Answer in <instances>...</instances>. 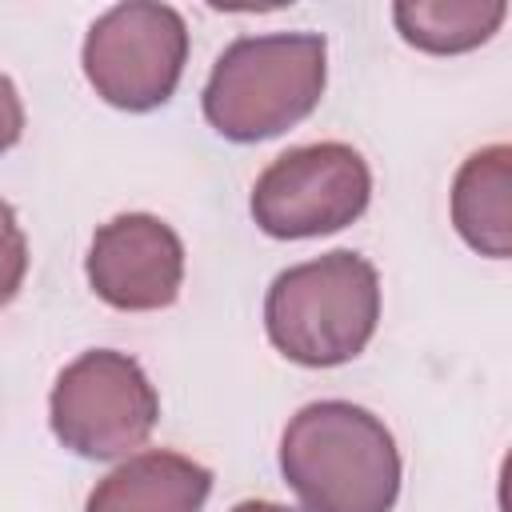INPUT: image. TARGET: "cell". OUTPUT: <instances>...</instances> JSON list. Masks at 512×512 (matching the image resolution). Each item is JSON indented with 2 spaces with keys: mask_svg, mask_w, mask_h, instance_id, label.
<instances>
[{
  "mask_svg": "<svg viewBox=\"0 0 512 512\" xmlns=\"http://www.w3.org/2000/svg\"><path fill=\"white\" fill-rule=\"evenodd\" d=\"M280 472L304 512H392L404 468L380 416L352 400H312L280 436Z\"/></svg>",
  "mask_w": 512,
  "mask_h": 512,
  "instance_id": "6da1fadb",
  "label": "cell"
},
{
  "mask_svg": "<svg viewBox=\"0 0 512 512\" xmlns=\"http://www.w3.org/2000/svg\"><path fill=\"white\" fill-rule=\"evenodd\" d=\"M328 44L320 32H264L232 40L204 84V120L236 144L272 140L320 104Z\"/></svg>",
  "mask_w": 512,
  "mask_h": 512,
  "instance_id": "7a4b0ae2",
  "label": "cell"
},
{
  "mask_svg": "<svg viewBox=\"0 0 512 512\" xmlns=\"http://www.w3.org/2000/svg\"><path fill=\"white\" fill-rule=\"evenodd\" d=\"M380 320L376 264L352 248L284 268L264 296V332L280 356L304 368L356 360Z\"/></svg>",
  "mask_w": 512,
  "mask_h": 512,
  "instance_id": "3957f363",
  "label": "cell"
},
{
  "mask_svg": "<svg viewBox=\"0 0 512 512\" xmlns=\"http://www.w3.org/2000/svg\"><path fill=\"white\" fill-rule=\"evenodd\" d=\"M160 420V396L128 352L92 348L60 368L48 396L52 436L84 460L132 456Z\"/></svg>",
  "mask_w": 512,
  "mask_h": 512,
  "instance_id": "277c9868",
  "label": "cell"
},
{
  "mask_svg": "<svg viewBox=\"0 0 512 512\" xmlns=\"http://www.w3.org/2000/svg\"><path fill=\"white\" fill-rule=\"evenodd\" d=\"M96 96L120 112H152L172 100L188 64V24L156 0H128L92 20L80 52Z\"/></svg>",
  "mask_w": 512,
  "mask_h": 512,
  "instance_id": "5b68a950",
  "label": "cell"
},
{
  "mask_svg": "<svg viewBox=\"0 0 512 512\" xmlns=\"http://www.w3.org/2000/svg\"><path fill=\"white\" fill-rule=\"evenodd\" d=\"M372 200L368 160L340 140L300 144L276 156L252 184V220L276 240H308L348 228Z\"/></svg>",
  "mask_w": 512,
  "mask_h": 512,
  "instance_id": "8992f818",
  "label": "cell"
},
{
  "mask_svg": "<svg viewBox=\"0 0 512 512\" xmlns=\"http://www.w3.org/2000/svg\"><path fill=\"white\" fill-rule=\"evenodd\" d=\"M92 292L120 312H156L180 296L184 244L152 212H124L96 228L84 260Z\"/></svg>",
  "mask_w": 512,
  "mask_h": 512,
  "instance_id": "52a82bcc",
  "label": "cell"
},
{
  "mask_svg": "<svg viewBox=\"0 0 512 512\" xmlns=\"http://www.w3.org/2000/svg\"><path fill=\"white\" fill-rule=\"evenodd\" d=\"M212 472L180 452H132L88 492L84 512H200Z\"/></svg>",
  "mask_w": 512,
  "mask_h": 512,
  "instance_id": "ba28073f",
  "label": "cell"
},
{
  "mask_svg": "<svg viewBox=\"0 0 512 512\" xmlns=\"http://www.w3.org/2000/svg\"><path fill=\"white\" fill-rule=\"evenodd\" d=\"M452 224L480 256H512V148L488 144L472 152L452 180Z\"/></svg>",
  "mask_w": 512,
  "mask_h": 512,
  "instance_id": "9c48e42d",
  "label": "cell"
},
{
  "mask_svg": "<svg viewBox=\"0 0 512 512\" xmlns=\"http://www.w3.org/2000/svg\"><path fill=\"white\" fill-rule=\"evenodd\" d=\"M504 0H400L392 4L396 32L432 56H456L488 44L504 24Z\"/></svg>",
  "mask_w": 512,
  "mask_h": 512,
  "instance_id": "30bf717a",
  "label": "cell"
},
{
  "mask_svg": "<svg viewBox=\"0 0 512 512\" xmlns=\"http://www.w3.org/2000/svg\"><path fill=\"white\" fill-rule=\"evenodd\" d=\"M24 276H28V240L16 220V208L0 200V308L16 300V292L24 288Z\"/></svg>",
  "mask_w": 512,
  "mask_h": 512,
  "instance_id": "8fae6325",
  "label": "cell"
},
{
  "mask_svg": "<svg viewBox=\"0 0 512 512\" xmlns=\"http://www.w3.org/2000/svg\"><path fill=\"white\" fill-rule=\"evenodd\" d=\"M20 132H24V104H20L16 84L0 72V156H4L8 148H16Z\"/></svg>",
  "mask_w": 512,
  "mask_h": 512,
  "instance_id": "7c38bea8",
  "label": "cell"
},
{
  "mask_svg": "<svg viewBox=\"0 0 512 512\" xmlns=\"http://www.w3.org/2000/svg\"><path fill=\"white\" fill-rule=\"evenodd\" d=\"M232 512H300V508H288V504H276V500H244Z\"/></svg>",
  "mask_w": 512,
  "mask_h": 512,
  "instance_id": "4fadbf2b",
  "label": "cell"
}]
</instances>
